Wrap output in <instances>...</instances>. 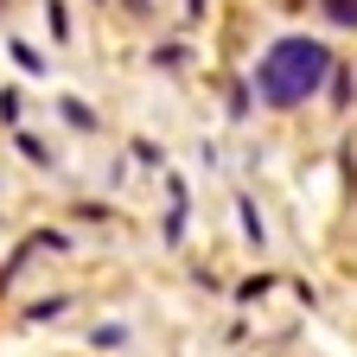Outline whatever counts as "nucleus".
<instances>
[{"mask_svg": "<svg viewBox=\"0 0 357 357\" xmlns=\"http://www.w3.org/2000/svg\"><path fill=\"white\" fill-rule=\"evenodd\" d=\"M326 70H332V52L319 38H275L261 52V64H255V89H261V102H275V109H300L312 89L326 83Z\"/></svg>", "mask_w": 357, "mask_h": 357, "instance_id": "f257e3e1", "label": "nucleus"}, {"mask_svg": "<svg viewBox=\"0 0 357 357\" xmlns=\"http://www.w3.org/2000/svg\"><path fill=\"white\" fill-rule=\"evenodd\" d=\"M326 13H332L338 26H357V0H326Z\"/></svg>", "mask_w": 357, "mask_h": 357, "instance_id": "f03ea898", "label": "nucleus"}]
</instances>
